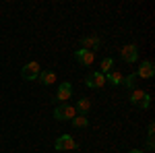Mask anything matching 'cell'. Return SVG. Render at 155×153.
<instances>
[{
	"label": "cell",
	"instance_id": "1",
	"mask_svg": "<svg viewBox=\"0 0 155 153\" xmlns=\"http://www.w3.org/2000/svg\"><path fill=\"white\" fill-rule=\"evenodd\" d=\"M130 104L132 106H137V108H141V110H149V106H151V95L149 93H145L143 89H132L130 91Z\"/></svg>",
	"mask_w": 155,
	"mask_h": 153
},
{
	"label": "cell",
	"instance_id": "2",
	"mask_svg": "<svg viewBox=\"0 0 155 153\" xmlns=\"http://www.w3.org/2000/svg\"><path fill=\"white\" fill-rule=\"evenodd\" d=\"M39 72H41V66H39V62L31 60V62H27V64L23 66V71H21V77H23L25 81H35L37 77H39Z\"/></svg>",
	"mask_w": 155,
	"mask_h": 153
},
{
	"label": "cell",
	"instance_id": "3",
	"mask_svg": "<svg viewBox=\"0 0 155 153\" xmlns=\"http://www.w3.org/2000/svg\"><path fill=\"white\" fill-rule=\"evenodd\" d=\"M74 116H77V110H74V106H68V104H60V106L54 110V118L60 120V122L72 120Z\"/></svg>",
	"mask_w": 155,
	"mask_h": 153
},
{
	"label": "cell",
	"instance_id": "4",
	"mask_svg": "<svg viewBox=\"0 0 155 153\" xmlns=\"http://www.w3.org/2000/svg\"><path fill=\"white\" fill-rule=\"evenodd\" d=\"M85 85L91 87V89H101V87L106 85V77L99 71H93V72H89V75L85 77Z\"/></svg>",
	"mask_w": 155,
	"mask_h": 153
},
{
	"label": "cell",
	"instance_id": "5",
	"mask_svg": "<svg viewBox=\"0 0 155 153\" xmlns=\"http://www.w3.org/2000/svg\"><path fill=\"white\" fill-rule=\"evenodd\" d=\"M120 58L124 60V62H137L139 60V48L137 44H126V46L120 50Z\"/></svg>",
	"mask_w": 155,
	"mask_h": 153
},
{
	"label": "cell",
	"instance_id": "6",
	"mask_svg": "<svg viewBox=\"0 0 155 153\" xmlns=\"http://www.w3.org/2000/svg\"><path fill=\"white\" fill-rule=\"evenodd\" d=\"M54 147H56L58 151H72V149H77V141L72 139L71 135H62V137L56 139Z\"/></svg>",
	"mask_w": 155,
	"mask_h": 153
},
{
	"label": "cell",
	"instance_id": "7",
	"mask_svg": "<svg viewBox=\"0 0 155 153\" xmlns=\"http://www.w3.org/2000/svg\"><path fill=\"white\" fill-rule=\"evenodd\" d=\"M137 79H151L155 75V66H153V62L151 60H143L141 64H139V68H137Z\"/></svg>",
	"mask_w": 155,
	"mask_h": 153
},
{
	"label": "cell",
	"instance_id": "8",
	"mask_svg": "<svg viewBox=\"0 0 155 153\" xmlns=\"http://www.w3.org/2000/svg\"><path fill=\"white\" fill-rule=\"evenodd\" d=\"M72 95V83H60L58 91H56V99H58L60 104H66V99H71Z\"/></svg>",
	"mask_w": 155,
	"mask_h": 153
},
{
	"label": "cell",
	"instance_id": "9",
	"mask_svg": "<svg viewBox=\"0 0 155 153\" xmlns=\"http://www.w3.org/2000/svg\"><path fill=\"white\" fill-rule=\"evenodd\" d=\"M99 44H101V39L97 35H85L83 39H81V48L87 50V52H95L97 48H99Z\"/></svg>",
	"mask_w": 155,
	"mask_h": 153
},
{
	"label": "cell",
	"instance_id": "10",
	"mask_svg": "<svg viewBox=\"0 0 155 153\" xmlns=\"http://www.w3.org/2000/svg\"><path fill=\"white\" fill-rule=\"evenodd\" d=\"M74 58L79 60L83 66H89V64H93V60H95V52H87V50H77L74 52Z\"/></svg>",
	"mask_w": 155,
	"mask_h": 153
},
{
	"label": "cell",
	"instance_id": "11",
	"mask_svg": "<svg viewBox=\"0 0 155 153\" xmlns=\"http://www.w3.org/2000/svg\"><path fill=\"white\" fill-rule=\"evenodd\" d=\"M74 110L79 112V116H87V114H89V110H91V99H89V97H79Z\"/></svg>",
	"mask_w": 155,
	"mask_h": 153
},
{
	"label": "cell",
	"instance_id": "12",
	"mask_svg": "<svg viewBox=\"0 0 155 153\" xmlns=\"http://www.w3.org/2000/svg\"><path fill=\"white\" fill-rule=\"evenodd\" d=\"M56 79H58V77H56V72H54V71H41V72H39V77H37V81L41 83V85H46V87H48V85H54Z\"/></svg>",
	"mask_w": 155,
	"mask_h": 153
},
{
	"label": "cell",
	"instance_id": "13",
	"mask_svg": "<svg viewBox=\"0 0 155 153\" xmlns=\"http://www.w3.org/2000/svg\"><path fill=\"white\" fill-rule=\"evenodd\" d=\"M122 79H124V75L120 71H110L106 75V83L114 85V87H120V85H122Z\"/></svg>",
	"mask_w": 155,
	"mask_h": 153
},
{
	"label": "cell",
	"instance_id": "14",
	"mask_svg": "<svg viewBox=\"0 0 155 153\" xmlns=\"http://www.w3.org/2000/svg\"><path fill=\"white\" fill-rule=\"evenodd\" d=\"M110 71H114V58H112V56L104 58V60H101V64H99V72H101L104 77H106Z\"/></svg>",
	"mask_w": 155,
	"mask_h": 153
},
{
	"label": "cell",
	"instance_id": "15",
	"mask_svg": "<svg viewBox=\"0 0 155 153\" xmlns=\"http://www.w3.org/2000/svg\"><path fill=\"white\" fill-rule=\"evenodd\" d=\"M71 124L74 128H87V126H89V118L87 116H74L71 120Z\"/></svg>",
	"mask_w": 155,
	"mask_h": 153
},
{
	"label": "cell",
	"instance_id": "16",
	"mask_svg": "<svg viewBox=\"0 0 155 153\" xmlns=\"http://www.w3.org/2000/svg\"><path fill=\"white\" fill-rule=\"evenodd\" d=\"M134 81H137V75H134V72H132V75H126V77H124V79H122V85H124V87H126V89H134Z\"/></svg>",
	"mask_w": 155,
	"mask_h": 153
},
{
	"label": "cell",
	"instance_id": "17",
	"mask_svg": "<svg viewBox=\"0 0 155 153\" xmlns=\"http://www.w3.org/2000/svg\"><path fill=\"white\" fill-rule=\"evenodd\" d=\"M145 147H147L149 151H153V147H155V139L153 137H147V145H145Z\"/></svg>",
	"mask_w": 155,
	"mask_h": 153
},
{
	"label": "cell",
	"instance_id": "18",
	"mask_svg": "<svg viewBox=\"0 0 155 153\" xmlns=\"http://www.w3.org/2000/svg\"><path fill=\"white\" fill-rule=\"evenodd\" d=\"M153 135H155V124L151 122V124L147 126V137H153Z\"/></svg>",
	"mask_w": 155,
	"mask_h": 153
},
{
	"label": "cell",
	"instance_id": "19",
	"mask_svg": "<svg viewBox=\"0 0 155 153\" xmlns=\"http://www.w3.org/2000/svg\"><path fill=\"white\" fill-rule=\"evenodd\" d=\"M128 153H145V151H141V149H130Z\"/></svg>",
	"mask_w": 155,
	"mask_h": 153
}]
</instances>
